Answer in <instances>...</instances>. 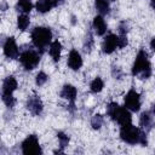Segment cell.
Instances as JSON below:
<instances>
[{"label": "cell", "instance_id": "cell-22", "mask_svg": "<svg viewBox=\"0 0 155 155\" xmlns=\"http://www.w3.org/2000/svg\"><path fill=\"white\" fill-rule=\"evenodd\" d=\"M57 138H58L61 149H59V150H56L54 153H63V149L69 144V137H68L64 132H58V133H57Z\"/></svg>", "mask_w": 155, "mask_h": 155}, {"label": "cell", "instance_id": "cell-14", "mask_svg": "<svg viewBox=\"0 0 155 155\" xmlns=\"http://www.w3.org/2000/svg\"><path fill=\"white\" fill-rule=\"evenodd\" d=\"M92 28L94 30V33L97 35H104L105 31H107V23L104 21V18L99 15V16H96L93 18V22H92Z\"/></svg>", "mask_w": 155, "mask_h": 155}, {"label": "cell", "instance_id": "cell-6", "mask_svg": "<svg viewBox=\"0 0 155 155\" xmlns=\"http://www.w3.org/2000/svg\"><path fill=\"white\" fill-rule=\"evenodd\" d=\"M19 62L25 70H33L40 62V54L34 48H25L19 53Z\"/></svg>", "mask_w": 155, "mask_h": 155}, {"label": "cell", "instance_id": "cell-17", "mask_svg": "<svg viewBox=\"0 0 155 155\" xmlns=\"http://www.w3.org/2000/svg\"><path fill=\"white\" fill-rule=\"evenodd\" d=\"M16 8L21 13H29L33 8L31 0H18L17 5H16Z\"/></svg>", "mask_w": 155, "mask_h": 155}, {"label": "cell", "instance_id": "cell-21", "mask_svg": "<svg viewBox=\"0 0 155 155\" xmlns=\"http://www.w3.org/2000/svg\"><path fill=\"white\" fill-rule=\"evenodd\" d=\"M153 120H151V116L148 111H144L140 114V117H139V125L142 128H149L150 125H151Z\"/></svg>", "mask_w": 155, "mask_h": 155}, {"label": "cell", "instance_id": "cell-23", "mask_svg": "<svg viewBox=\"0 0 155 155\" xmlns=\"http://www.w3.org/2000/svg\"><path fill=\"white\" fill-rule=\"evenodd\" d=\"M102 125H103V116H102L101 114L93 115L92 119H91V126H92V128L99 130V128L102 127Z\"/></svg>", "mask_w": 155, "mask_h": 155}, {"label": "cell", "instance_id": "cell-10", "mask_svg": "<svg viewBox=\"0 0 155 155\" xmlns=\"http://www.w3.org/2000/svg\"><path fill=\"white\" fill-rule=\"evenodd\" d=\"M27 109L33 115H40L42 113V109H44V104H42L40 97L36 94L30 96L27 101Z\"/></svg>", "mask_w": 155, "mask_h": 155}, {"label": "cell", "instance_id": "cell-16", "mask_svg": "<svg viewBox=\"0 0 155 155\" xmlns=\"http://www.w3.org/2000/svg\"><path fill=\"white\" fill-rule=\"evenodd\" d=\"M52 7H54L53 0H38L35 4V8L40 13H46L48 12Z\"/></svg>", "mask_w": 155, "mask_h": 155}, {"label": "cell", "instance_id": "cell-5", "mask_svg": "<svg viewBox=\"0 0 155 155\" xmlns=\"http://www.w3.org/2000/svg\"><path fill=\"white\" fill-rule=\"evenodd\" d=\"M17 80L12 75L5 78L2 82V102L7 108H13L16 103V99L13 98V92L17 90Z\"/></svg>", "mask_w": 155, "mask_h": 155}, {"label": "cell", "instance_id": "cell-26", "mask_svg": "<svg viewBox=\"0 0 155 155\" xmlns=\"http://www.w3.org/2000/svg\"><path fill=\"white\" fill-rule=\"evenodd\" d=\"M127 31H128V25L126 22H121L120 25H119V33L121 35H127Z\"/></svg>", "mask_w": 155, "mask_h": 155}, {"label": "cell", "instance_id": "cell-29", "mask_svg": "<svg viewBox=\"0 0 155 155\" xmlns=\"http://www.w3.org/2000/svg\"><path fill=\"white\" fill-rule=\"evenodd\" d=\"M150 47H151L153 51H155V38L151 39V41H150Z\"/></svg>", "mask_w": 155, "mask_h": 155}, {"label": "cell", "instance_id": "cell-18", "mask_svg": "<svg viewBox=\"0 0 155 155\" xmlns=\"http://www.w3.org/2000/svg\"><path fill=\"white\" fill-rule=\"evenodd\" d=\"M94 7L101 15H107L110 11L108 0H94Z\"/></svg>", "mask_w": 155, "mask_h": 155}, {"label": "cell", "instance_id": "cell-2", "mask_svg": "<svg viewBox=\"0 0 155 155\" xmlns=\"http://www.w3.org/2000/svg\"><path fill=\"white\" fill-rule=\"evenodd\" d=\"M132 75L138 76L139 79H148L151 75V64L148 58V53L144 50H140L134 59L132 67Z\"/></svg>", "mask_w": 155, "mask_h": 155}, {"label": "cell", "instance_id": "cell-30", "mask_svg": "<svg viewBox=\"0 0 155 155\" xmlns=\"http://www.w3.org/2000/svg\"><path fill=\"white\" fill-rule=\"evenodd\" d=\"M150 6L155 10V0H150Z\"/></svg>", "mask_w": 155, "mask_h": 155}, {"label": "cell", "instance_id": "cell-27", "mask_svg": "<svg viewBox=\"0 0 155 155\" xmlns=\"http://www.w3.org/2000/svg\"><path fill=\"white\" fill-rule=\"evenodd\" d=\"M113 76H114L115 79H121L122 71H121V69H120L119 67H113Z\"/></svg>", "mask_w": 155, "mask_h": 155}, {"label": "cell", "instance_id": "cell-19", "mask_svg": "<svg viewBox=\"0 0 155 155\" xmlns=\"http://www.w3.org/2000/svg\"><path fill=\"white\" fill-rule=\"evenodd\" d=\"M29 24H30V19H29V17H28L27 13H21L17 17V27H18L19 30L24 31L29 27Z\"/></svg>", "mask_w": 155, "mask_h": 155}, {"label": "cell", "instance_id": "cell-7", "mask_svg": "<svg viewBox=\"0 0 155 155\" xmlns=\"http://www.w3.org/2000/svg\"><path fill=\"white\" fill-rule=\"evenodd\" d=\"M22 153L24 155H39L42 153L41 147L39 144V139L35 134L28 136L22 142Z\"/></svg>", "mask_w": 155, "mask_h": 155}, {"label": "cell", "instance_id": "cell-24", "mask_svg": "<svg viewBox=\"0 0 155 155\" xmlns=\"http://www.w3.org/2000/svg\"><path fill=\"white\" fill-rule=\"evenodd\" d=\"M47 75H46V73H44V71H39L38 73V75H36V78H35V82H36V85L38 86H42L46 81H47Z\"/></svg>", "mask_w": 155, "mask_h": 155}, {"label": "cell", "instance_id": "cell-15", "mask_svg": "<svg viewBox=\"0 0 155 155\" xmlns=\"http://www.w3.org/2000/svg\"><path fill=\"white\" fill-rule=\"evenodd\" d=\"M61 52H62V45L58 40H54L51 42L50 45V48H48V53L50 56L52 57V59L54 62H58L59 58H61Z\"/></svg>", "mask_w": 155, "mask_h": 155}, {"label": "cell", "instance_id": "cell-9", "mask_svg": "<svg viewBox=\"0 0 155 155\" xmlns=\"http://www.w3.org/2000/svg\"><path fill=\"white\" fill-rule=\"evenodd\" d=\"M2 50H4V54L10 58V59H16L19 57V50H18V46L16 44V40L15 38H7L6 41L4 42V46H2Z\"/></svg>", "mask_w": 155, "mask_h": 155}, {"label": "cell", "instance_id": "cell-20", "mask_svg": "<svg viewBox=\"0 0 155 155\" xmlns=\"http://www.w3.org/2000/svg\"><path fill=\"white\" fill-rule=\"evenodd\" d=\"M104 87V82L101 78H96L92 80V82L90 84V90L92 93H99Z\"/></svg>", "mask_w": 155, "mask_h": 155}, {"label": "cell", "instance_id": "cell-28", "mask_svg": "<svg viewBox=\"0 0 155 155\" xmlns=\"http://www.w3.org/2000/svg\"><path fill=\"white\" fill-rule=\"evenodd\" d=\"M53 2H54V7H56V6L62 5V4L64 2V0H53Z\"/></svg>", "mask_w": 155, "mask_h": 155}, {"label": "cell", "instance_id": "cell-31", "mask_svg": "<svg viewBox=\"0 0 155 155\" xmlns=\"http://www.w3.org/2000/svg\"><path fill=\"white\" fill-rule=\"evenodd\" d=\"M153 114H154V115H155V104H154V105H153Z\"/></svg>", "mask_w": 155, "mask_h": 155}, {"label": "cell", "instance_id": "cell-4", "mask_svg": "<svg viewBox=\"0 0 155 155\" xmlns=\"http://www.w3.org/2000/svg\"><path fill=\"white\" fill-rule=\"evenodd\" d=\"M31 41L34 46L42 52L52 42V31L46 27H35L31 31Z\"/></svg>", "mask_w": 155, "mask_h": 155}, {"label": "cell", "instance_id": "cell-3", "mask_svg": "<svg viewBox=\"0 0 155 155\" xmlns=\"http://www.w3.org/2000/svg\"><path fill=\"white\" fill-rule=\"evenodd\" d=\"M107 114H108V116L111 120L116 121L121 126L132 122V115H131L130 110L126 107H120L115 102H111V103L108 104V107H107Z\"/></svg>", "mask_w": 155, "mask_h": 155}, {"label": "cell", "instance_id": "cell-8", "mask_svg": "<svg viewBox=\"0 0 155 155\" xmlns=\"http://www.w3.org/2000/svg\"><path fill=\"white\" fill-rule=\"evenodd\" d=\"M124 103H125V107L130 111H138L140 109V96H139V93L134 90H130L127 92V94L125 96Z\"/></svg>", "mask_w": 155, "mask_h": 155}, {"label": "cell", "instance_id": "cell-25", "mask_svg": "<svg viewBox=\"0 0 155 155\" xmlns=\"http://www.w3.org/2000/svg\"><path fill=\"white\" fill-rule=\"evenodd\" d=\"M125 46H127V35H119L117 36V47L119 48H124Z\"/></svg>", "mask_w": 155, "mask_h": 155}, {"label": "cell", "instance_id": "cell-32", "mask_svg": "<svg viewBox=\"0 0 155 155\" xmlns=\"http://www.w3.org/2000/svg\"><path fill=\"white\" fill-rule=\"evenodd\" d=\"M109 1H114V0H109Z\"/></svg>", "mask_w": 155, "mask_h": 155}, {"label": "cell", "instance_id": "cell-13", "mask_svg": "<svg viewBox=\"0 0 155 155\" xmlns=\"http://www.w3.org/2000/svg\"><path fill=\"white\" fill-rule=\"evenodd\" d=\"M82 65V58H81V54L76 51V50H71L69 52V56H68V67L71 69V70H79Z\"/></svg>", "mask_w": 155, "mask_h": 155}, {"label": "cell", "instance_id": "cell-11", "mask_svg": "<svg viewBox=\"0 0 155 155\" xmlns=\"http://www.w3.org/2000/svg\"><path fill=\"white\" fill-rule=\"evenodd\" d=\"M117 47V36L115 34H109L104 38L103 44H102V50L104 53L110 54L115 51V48Z\"/></svg>", "mask_w": 155, "mask_h": 155}, {"label": "cell", "instance_id": "cell-1", "mask_svg": "<svg viewBox=\"0 0 155 155\" xmlns=\"http://www.w3.org/2000/svg\"><path fill=\"white\" fill-rule=\"evenodd\" d=\"M120 137L125 143H128V144H140L144 147L148 144L145 132L142 131L140 128L133 126L132 122L121 126Z\"/></svg>", "mask_w": 155, "mask_h": 155}, {"label": "cell", "instance_id": "cell-12", "mask_svg": "<svg viewBox=\"0 0 155 155\" xmlns=\"http://www.w3.org/2000/svg\"><path fill=\"white\" fill-rule=\"evenodd\" d=\"M76 96H78V91L73 85L67 84L63 86V88L61 91V97L67 99L68 102H70V104H71L70 107H74V102L76 99Z\"/></svg>", "mask_w": 155, "mask_h": 155}]
</instances>
